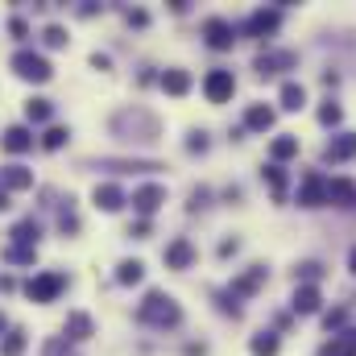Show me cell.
<instances>
[{"label":"cell","mask_w":356,"mask_h":356,"mask_svg":"<svg viewBox=\"0 0 356 356\" xmlns=\"http://www.w3.org/2000/svg\"><path fill=\"white\" fill-rule=\"evenodd\" d=\"M137 319L149 324V328H178L182 324V311H178V303L166 290H149L145 303L137 307Z\"/></svg>","instance_id":"obj_1"},{"label":"cell","mask_w":356,"mask_h":356,"mask_svg":"<svg viewBox=\"0 0 356 356\" xmlns=\"http://www.w3.org/2000/svg\"><path fill=\"white\" fill-rule=\"evenodd\" d=\"M62 290H66V274H58V270H46V274H37V278L25 282V294L33 303H54Z\"/></svg>","instance_id":"obj_2"},{"label":"cell","mask_w":356,"mask_h":356,"mask_svg":"<svg viewBox=\"0 0 356 356\" xmlns=\"http://www.w3.org/2000/svg\"><path fill=\"white\" fill-rule=\"evenodd\" d=\"M12 71H17L21 79H33V83H46V79H50V62H46L41 54H33V50H17V54H12Z\"/></svg>","instance_id":"obj_3"},{"label":"cell","mask_w":356,"mask_h":356,"mask_svg":"<svg viewBox=\"0 0 356 356\" xmlns=\"http://www.w3.org/2000/svg\"><path fill=\"white\" fill-rule=\"evenodd\" d=\"M203 37H207V46H212V50H232V41H236V29H232V21H224V17H212V21L203 25Z\"/></svg>","instance_id":"obj_4"},{"label":"cell","mask_w":356,"mask_h":356,"mask_svg":"<svg viewBox=\"0 0 356 356\" xmlns=\"http://www.w3.org/2000/svg\"><path fill=\"white\" fill-rule=\"evenodd\" d=\"M203 91H207V100H212V104H224V100H232V91H236V79H232V71H212V75L203 79Z\"/></svg>","instance_id":"obj_5"},{"label":"cell","mask_w":356,"mask_h":356,"mask_svg":"<svg viewBox=\"0 0 356 356\" xmlns=\"http://www.w3.org/2000/svg\"><path fill=\"white\" fill-rule=\"evenodd\" d=\"M129 203H133V212H141V216H153V212L166 203V187H158V182H149V187H137Z\"/></svg>","instance_id":"obj_6"},{"label":"cell","mask_w":356,"mask_h":356,"mask_svg":"<svg viewBox=\"0 0 356 356\" xmlns=\"http://www.w3.org/2000/svg\"><path fill=\"white\" fill-rule=\"evenodd\" d=\"M299 203H303V207L328 203V178H324V174H307V182L299 187Z\"/></svg>","instance_id":"obj_7"},{"label":"cell","mask_w":356,"mask_h":356,"mask_svg":"<svg viewBox=\"0 0 356 356\" xmlns=\"http://www.w3.org/2000/svg\"><path fill=\"white\" fill-rule=\"evenodd\" d=\"M33 187V170H25V166H0V191L8 195V191H29Z\"/></svg>","instance_id":"obj_8"},{"label":"cell","mask_w":356,"mask_h":356,"mask_svg":"<svg viewBox=\"0 0 356 356\" xmlns=\"http://www.w3.org/2000/svg\"><path fill=\"white\" fill-rule=\"evenodd\" d=\"M278 25H282V12H278V8H257V12L245 21V29H249L253 37H265V33H274Z\"/></svg>","instance_id":"obj_9"},{"label":"cell","mask_w":356,"mask_h":356,"mask_svg":"<svg viewBox=\"0 0 356 356\" xmlns=\"http://www.w3.org/2000/svg\"><path fill=\"white\" fill-rule=\"evenodd\" d=\"M162 257H166V265H170V270H187V265L195 261V245H191L187 236H178V241H170V245H166V253H162Z\"/></svg>","instance_id":"obj_10"},{"label":"cell","mask_w":356,"mask_h":356,"mask_svg":"<svg viewBox=\"0 0 356 356\" xmlns=\"http://www.w3.org/2000/svg\"><path fill=\"white\" fill-rule=\"evenodd\" d=\"M324 158H328V162H348V158H356V133L332 137V141L324 145Z\"/></svg>","instance_id":"obj_11"},{"label":"cell","mask_w":356,"mask_h":356,"mask_svg":"<svg viewBox=\"0 0 356 356\" xmlns=\"http://www.w3.org/2000/svg\"><path fill=\"white\" fill-rule=\"evenodd\" d=\"M294 66V54H261L257 62H253V71L261 75V79H270V75H278V71H290Z\"/></svg>","instance_id":"obj_12"},{"label":"cell","mask_w":356,"mask_h":356,"mask_svg":"<svg viewBox=\"0 0 356 356\" xmlns=\"http://www.w3.org/2000/svg\"><path fill=\"white\" fill-rule=\"evenodd\" d=\"M0 145H4L8 153H25V149H33V133H29L25 124H12V129H4Z\"/></svg>","instance_id":"obj_13"},{"label":"cell","mask_w":356,"mask_h":356,"mask_svg":"<svg viewBox=\"0 0 356 356\" xmlns=\"http://www.w3.org/2000/svg\"><path fill=\"white\" fill-rule=\"evenodd\" d=\"M95 207H100V212H120V207H124V191H120L116 182L95 187Z\"/></svg>","instance_id":"obj_14"},{"label":"cell","mask_w":356,"mask_h":356,"mask_svg":"<svg viewBox=\"0 0 356 356\" xmlns=\"http://www.w3.org/2000/svg\"><path fill=\"white\" fill-rule=\"evenodd\" d=\"M328 203H336V207H356V182H348V178L328 182Z\"/></svg>","instance_id":"obj_15"},{"label":"cell","mask_w":356,"mask_h":356,"mask_svg":"<svg viewBox=\"0 0 356 356\" xmlns=\"http://www.w3.org/2000/svg\"><path fill=\"white\" fill-rule=\"evenodd\" d=\"M290 307H294L299 315H315V311H319V290H315V286H299Z\"/></svg>","instance_id":"obj_16"},{"label":"cell","mask_w":356,"mask_h":356,"mask_svg":"<svg viewBox=\"0 0 356 356\" xmlns=\"http://www.w3.org/2000/svg\"><path fill=\"white\" fill-rule=\"evenodd\" d=\"M319 356H356V332H344V336H336V340H328Z\"/></svg>","instance_id":"obj_17"},{"label":"cell","mask_w":356,"mask_h":356,"mask_svg":"<svg viewBox=\"0 0 356 356\" xmlns=\"http://www.w3.org/2000/svg\"><path fill=\"white\" fill-rule=\"evenodd\" d=\"M245 124H249V129H257V133L274 129V108H265V104H253V108L245 112Z\"/></svg>","instance_id":"obj_18"},{"label":"cell","mask_w":356,"mask_h":356,"mask_svg":"<svg viewBox=\"0 0 356 356\" xmlns=\"http://www.w3.org/2000/svg\"><path fill=\"white\" fill-rule=\"evenodd\" d=\"M294 153H299V137H290V133L274 137V145H270V158H274V166H278V162H286V158H294Z\"/></svg>","instance_id":"obj_19"},{"label":"cell","mask_w":356,"mask_h":356,"mask_svg":"<svg viewBox=\"0 0 356 356\" xmlns=\"http://www.w3.org/2000/svg\"><path fill=\"white\" fill-rule=\"evenodd\" d=\"M37 236H41V228H37V220L29 216V220H21L17 228H12V241L17 245H25V249H37Z\"/></svg>","instance_id":"obj_20"},{"label":"cell","mask_w":356,"mask_h":356,"mask_svg":"<svg viewBox=\"0 0 356 356\" xmlns=\"http://www.w3.org/2000/svg\"><path fill=\"white\" fill-rule=\"evenodd\" d=\"M261 282H265V270H261V265H253L249 274H241V278L232 282V294H236V299H241V294H253Z\"/></svg>","instance_id":"obj_21"},{"label":"cell","mask_w":356,"mask_h":356,"mask_svg":"<svg viewBox=\"0 0 356 356\" xmlns=\"http://www.w3.org/2000/svg\"><path fill=\"white\" fill-rule=\"evenodd\" d=\"M162 87H166L170 95H187V91H191V75H187V71H166V75H162Z\"/></svg>","instance_id":"obj_22"},{"label":"cell","mask_w":356,"mask_h":356,"mask_svg":"<svg viewBox=\"0 0 356 356\" xmlns=\"http://www.w3.org/2000/svg\"><path fill=\"white\" fill-rule=\"evenodd\" d=\"M303 104H307V91H303V83H286V87H282V108H286V112H299Z\"/></svg>","instance_id":"obj_23"},{"label":"cell","mask_w":356,"mask_h":356,"mask_svg":"<svg viewBox=\"0 0 356 356\" xmlns=\"http://www.w3.org/2000/svg\"><path fill=\"white\" fill-rule=\"evenodd\" d=\"M145 278V265L141 261H120V270H116V282L120 286H137Z\"/></svg>","instance_id":"obj_24"},{"label":"cell","mask_w":356,"mask_h":356,"mask_svg":"<svg viewBox=\"0 0 356 356\" xmlns=\"http://www.w3.org/2000/svg\"><path fill=\"white\" fill-rule=\"evenodd\" d=\"M66 336H71V340H87V336H91V319H87L83 311L66 315Z\"/></svg>","instance_id":"obj_25"},{"label":"cell","mask_w":356,"mask_h":356,"mask_svg":"<svg viewBox=\"0 0 356 356\" xmlns=\"http://www.w3.org/2000/svg\"><path fill=\"white\" fill-rule=\"evenodd\" d=\"M261 178L274 187V199H282V195H286V170H282V166H274V162H270V166L261 170Z\"/></svg>","instance_id":"obj_26"},{"label":"cell","mask_w":356,"mask_h":356,"mask_svg":"<svg viewBox=\"0 0 356 356\" xmlns=\"http://www.w3.org/2000/svg\"><path fill=\"white\" fill-rule=\"evenodd\" d=\"M21 353H25V332L12 328V332L4 336V344H0V356H21Z\"/></svg>","instance_id":"obj_27"},{"label":"cell","mask_w":356,"mask_h":356,"mask_svg":"<svg viewBox=\"0 0 356 356\" xmlns=\"http://www.w3.org/2000/svg\"><path fill=\"white\" fill-rule=\"evenodd\" d=\"M253 356H278V336H274V332L253 336Z\"/></svg>","instance_id":"obj_28"},{"label":"cell","mask_w":356,"mask_h":356,"mask_svg":"<svg viewBox=\"0 0 356 356\" xmlns=\"http://www.w3.org/2000/svg\"><path fill=\"white\" fill-rule=\"evenodd\" d=\"M50 112H54V108H50V100H29V104H25V116H29L33 124L50 120Z\"/></svg>","instance_id":"obj_29"},{"label":"cell","mask_w":356,"mask_h":356,"mask_svg":"<svg viewBox=\"0 0 356 356\" xmlns=\"http://www.w3.org/2000/svg\"><path fill=\"white\" fill-rule=\"evenodd\" d=\"M4 261H12V265H33V249L12 245V249H4Z\"/></svg>","instance_id":"obj_30"},{"label":"cell","mask_w":356,"mask_h":356,"mask_svg":"<svg viewBox=\"0 0 356 356\" xmlns=\"http://www.w3.org/2000/svg\"><path fill=\"white\" fill-rule=\"evenodd\" d=\"M66 137H71V133H66V129H58V124H54V129H50V133H46V137H41V149H62V145H66Z\"/></svg>","instance_id":"obj_31"},{"label":"cell","mask_w":356,"mask_h":356,"mask_svg":"<svg viewBox=\"0 0 356 356\" xmlns=\"http://www.w3.org/2000/svg\"><path fill=\"white\" fill-rule=\"evenodd\" d=\"M58 228H62V232H79V216H75V207H71V199H66V207L58 212Z\"/></svg>","instance_id":"obj_32"},{"label":"cell","mask_w":356,"mask_h":356,"mask_svg":"<svg viewBox=\"0 0 356 356\" xmlns=\"http://www.w3.org/2000/svg\"><path fill=\"white\" fill-rule=\"evenodd\" d=\"M41 41L58 50V46H66V29H62V25H46V33H41Z\"/></svg>","instance_id":"obj_33"},{"label":"cell","mask_w":356,"mask_h":356,"mask_svg":"<svg viewBox=\"0 0 356 356\" xmlns=\"http://www.w3.org/2000/svg\"><path fill=\"white\" fill-rule=\"evenodd\" d=\"M299 278L311 286V282H319V278H324V265H319V261H303V265H299Z\"/></svg>","instance_id":"obj_34"},{"label":"cell","mask_w":356,"mask_h":356,"mask_svg":"<svg viewBox=\"0 0 356 356\" xmlns=\"http://www.w3.org/2000/svg\"><path fill=\"white\" fill-rule=\"evenodd\" d=\"M340 116H344L340 104H324V108H319V120H324V124H340Z\"/></svg>","instance_id":"obj_35"},{"label":"cell","mask_w":356,"mask_h":356,"mask_svg":"<svg viewBox=\"0 0 356 356\" xmlns=\"http://www.w3.org/2000/svg\"><path fill=\"white\" fill-rule=\"evenodd\" d=\"M220 311H224V315H232V319L241 315V303H236V294H232V290H228V294H220Z\"/></svg>","instance_id":"obj_36"},{"label":"cell","mask_w":356,"mask_h":356,"mask_svg":"<svg viewBox=\"0 0 356 356\" xmlns=\"http://www.w3.org/2000/svg\"><path fill=\"white\" fill-rule=\"evenodd\" d=\"M46 356H71V348H66V340H62V336H54V340L46 344Z\"/></svg>","instance_id":"obj_37"},{"label":"cell","mask_w":356,"mask_h":356,"mask_svg":"<svg viewBox=\"0 0 356 356\" xmlns=\"http://www.w3.org/2000/svg\"><path fill=\"white\" fill-rule=\"evenodd\" d=\"M187 149H191V153H207V137H203V133H191Z\"/></svg>","instance_id":"obj_38"},{"label":"cell","mask_w":356,"mask_h":356,"mask_svg":"<svg viewBox=\"0 0 356 356\" xmlns=\"http://www.w3.org/2000/svg\"><path fill=\"white\" fill-rule=\"evenodd\" d=\"M8 33H12V37H29V25H25L21 17H12V21H8Z\"/></svg>","instance_id":"obj_39"},{"label":"cell","mask_w":356,"mask_h":356,"mask_svg":"<svg viewBox=\"0 0 356 356\" xmlns=\"http://www.w3.org/2000/svg\"><path fill=\"white\" fill-rule=\"evenodd\" d=\"M344 319H348V311H328V315H324V324H328V332H332V328H340Z\"/></svg>","instance_id":"obj_40"},{"label":"cell","mask_w":356,"mask_h":356,"mask_svg":"<svg viewBox=\"0 0 356 356\" xmlns=\"http://www.w3.org/2000/svg\"><path fill=\"white\" fill-rule=\"evenodd\" d=\"M145 21H149V17H145L141 8H129V25H145Z\"/></svg>","instance_id":"obj_41"},{"label":"cell","mask_w":356,"mask_h":356,"mask_svg":"<svg viewBox=\"0 0 356 356\" xmlns=\"http://www.w3.org/2000/svg\"><path fill=\"white\" fill-rule=\"evenodd\" d=\"M236 249H241V245H236V241H224V245H220V257H232V253H236Z\"/></svg>","instance_id":"obj_42"},{"label":"cell","mask_w":356,"mask_h":356,"mask_svg":"<svg viewBox=\"0 0 356 356\" xmlns=\"http://www.w3.org/2000/svg\"><path fill=\"white\" fill-rule=\"evenodd\" d=\"M0 212H8V195L4 191H0Z\"/></svg>","instance_id":"obj_43"},{"label":"cell","mask_w":356,"mask_h":356,"mask_svg":"<svg viewBox=\"0 0 356 356\" xmlns=\"http://www.w3.org/2000/svg\"><path fill=\"white\" fill-rule=\"evenodd\" d=\"M348 270H353V274H356V249H353V253H348Z\"/></svg>","instance_id":"obj_44"},{"label":"cell","mask_w":356,"mask_h":356,"mask_svg":"<svg viewBox=\"0 0 356 356\" xmlns=\"http://www.w3.org/2000/svg\"><path fill=\"white\" fill-rule=\"evenodd\" d=\"M0 332H4V315H0Z\"/></svg>","instance_id":"obj_45"}]
</instances>
